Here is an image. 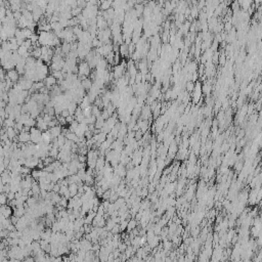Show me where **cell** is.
<instances>
[{
  "instance_id": "1",
  "label": "cell",
  "mask_w": 262,
  "mask_h": 262,
  "mask_svg": "<svg viewBox=\"0 0 262 262\" xmlns=\"http://www.w3.org/2000/svg\"><path fill=\"white\" fill-rule=\"evenodd\" d=\"M128 65V63H126V61H123L120 65L118 66H114L113 68V74H114V78L118 80V79L122 78L124 76V73H125V68L126 66Z\"/></svg>"
},
{
  "instance_id": "2",
  "label": "cell",
  "mask_w": 262,
  "mask_h": 262,
  "mask_svg": "<svg viewBox=\"0 0 262 262\" xmlns=\"http://www.w3.org/2000/svg\"><path fill=\"white\" fill-rule=\"evenodd\" d=\"M30 134H31V142H33L35 145H39L40 142H42V131L39 130L37 127L31 128Z\"/></svg>"
},
{
  "instance_id": "3",
  "label": "cell",
  "mask_w": 262,
  "mask_h": 262,
  "mask_svg": "<svg viewBox=\"0 0 262 262\" xmlns=\"http://www.w3.org/2000/svg\"><path fill=\"white\" fill-rule=\"evenodd\" d=\"M78 68H79V73H78L79 77L85 76V77L88 78V76H90L91 72H92V71H91V68L88 65V63L85 62V61H82L80 63H79Z\"/></svg>"
},
{
  "instance_id": "4",
  "label": "cell",
  "mask_w": 262,
  "mask_h": 262,
  "mask_svg": "<svg viewBox=\"0 0 262 262\" xmlns=\"http://www.w3.org/2000/svg\"><path fill=\"white\" fill-rule=\"evenodd\" d=\"M18 140L19 142H21V144H29L31 142V134L30 132H25V131H21V132L19 133L18 135Z\"/></svg>"
},
{
  "instance_id": "5",
  "label": "cell",
  "mask_w": 262,
  "mask_h": 262,
  "mask_svg": "<svg viewBox=\"0 0 262 262\" xmlns=\"http://www.w3.org/2000/svg\"><path fill=\"white\" fill-rule=\"evenodd\" d=\"M48 131H49V133L51 134V136H52L53 139H57V138L63 133V127L61 125H57V126L52 127V128H49Z\"/></svg>"
},
{
  "instance_id": "6",
  "label": "cell",
  "mask_w": 262,
  "mask_h": 262,
  "mask_svg": "<svg viewBox=\"0 0 262 262\" xmlns=\"http://www.w3.org/2000/svg\"><path fill=\"white\" fill-rule=\"evenodd\" d=\"M6 77L8 78L13 83H18L19 80V74L15 69L8 71V72L6 73Z\"/></svg>"
},
{
  "instance_id": "7",
  "label": "cell",
  "mask_w": 262,
  "mask_h": 262,
  "mask_svg": "<svg viewBox=\"0 0 262 262\" xmlns=\"http://www.w3.org/2000/svg\"><path fill=\"white\" fill-rule=\"evenodd\" d=\"M37 123H36V127L37 128L39 129V130H41L42 132H45V131H47L49 129V127H48V125H47V123L43 120V118H42V116H40V117H38L37 119Z\"/></svg>"
},
{
  "instance_id": "8",
  "label": "cell",
  "mask_w": 262,
  "mask_h": 262,
  "mask_svg": "<svg viewBox=\"0 0 262 262\" xmlns=\"http://www.w3.org/2000/svg\"><path fill=\"white\" fill-rule=\"evenodd\" d=\"M57 79H55L52 75H49V76L44 80V84H45V86L47 87V88L50 90L53 86L57 85Z\"/></svg>"
},
{
  "instance_id": "9",
  "label": "cell",
  "mask_w": 262,
  "mask_h": 262,
  "mask_svg": "<svg viewBox=\"0 0 262 262\" xmlns=\"http://www.w3.org/2000/svg\"><path fill=\"white\" fill-rule=\"evenodd\" d=\"M97 28H98V30H105L106 28H110L108 22H106V19L100 14L97 15Z\"/></svg>"
},
{
  "instance_id": "10",
  "label": "cell",
  "mask_w": 262,
  "mask_h": 262,
  "mask_svg": "<svg viewBox=\"0 0 262 262\" xmlns=\"http://www.w3.org/2000/svg\"><path fill=\"white\" fill-rule=\"evenodd\" d=\"M13 214V209L9 205H2L1 206V215L5 218H9Z\"/></svg>"
},
{
  "instance_id": "11",
  "label": "cell",
  "mask_w": 262,
  "mask_h": 262,
  "mask_svg": "<svg viewBox=\"0 0 262 262\" xmlns=\"http://www.w3.org/2000/svg\"><path fill=\"white\" fill-rule=\"evenodd\" d=\"M119 53H120L121 57L124 58L127 57L129 54V46L128 44H126V43H123V44L120 45V48H119Z\"/></svg>"
},
{
  "instance_id": "12",
  "label": "cell",
  "mask_w": 262,
  "mask_h": 262,
  "mask_svg": "<svg viewBox=\"0 0 262 262\" xmlns=\"http://www.w3.org/2000/svg\"><path fill=\"white\" fill-rule=\"evenodd\" d=\"M81 85H82V87L83 88H84L85 90H90V88L91 87H92V85H93V81L91 80V79L88 77V78H86V79H84V80L83 81H81Z\"/></svg>"
},
{
  "instance_id": "13",
  "label": "cell",
  "mask_w": 262,
  "mask_h": 262,
  "mask_svg": "<svg viewBox=\"0 0 262 262\" xmlns=\"http://www.w3.org/2000/svg\"><path fill=\"white\" fill-rule=\"evenodd\" d=\"M112 5H113L112 1H102V2H101L100 8H101V11H106V10H109L110 8H112Z\"/></svg>"
},
{
  "instance_id": "14",
  "label": "cell",
  "mask_w": 262,
  "mask_h": 262,
  "mask_svg": "<svg viewBox=\"0 0 262 262\" xmlns=\"http://www.w3.org/2000/svg\"><path fill=\"white\" fill-rule=\"evenodd\" d=\"M77 109H78V105L76 104V102H74V101L71 102V104L69 105V106H68L69 113H70V115H72V116H74V115H75V113H76Z\"/></svg>"
},
{
  "instance_id": "15",
  "label": "cell",
  "mask_w": 262,
  "mask_h": 262,
  "mask_svg": "<svg viewBox=\"0 0 262 262\" xmlns=\"http://www.w3.org/2000/svg\"><path fill=\"white\" fill-rule=\"evenodd\" d=\"M135 226H136L135 220H130V221L128 222V226H127V229H128V231L130 232L131 229H133L134 227H135Z\"/></svg>"
},
{
  "instance_id": "16",
  "label": "cell",
  "mask_w": 262,
  "mask_h": 262,
  "mask_svg": "<svg viewBox=\"0 0 262 262\" xmlns=\"http://www.w3.org/2000/svg\"><path fill=\"white\" fill-rule=\"evenodd\" d=\"M128 220H122L121 221V224H120V231H125V228H127V226H128Z\"/></svg>"
},
{
  "instance_id": "17",
  "label": "cell",
  "mask_w": 262,
  "mask_h": 262,
  "mask_svg": "<svg viewBox=\"0 0 262 262\" xmlns=\"http://www.w3.org/2000/svg\"><path fill=\"white\" fill-rule=\"evenodd\" d=\"M75 121V117L72 116V115H70L69 117H67L66 118V122H67V124H72V123Z\"/></svg>"
},
{
  "instance_id": "18",
  "label": "cell",
  "mask_w": 262,
  "mask_h": 262,
  "mask_svg": "<svg viewBox=\"0 0 262 262\" xmlns=\"http://www.w3.org/2000/svg\"><path fill=\"white\" fill-rule=\"evenodd\" d=\"M61 116L63 117V118H67V117H69L70 116V113H69V111L68 110H63L62 114H61Z\"/></svg>"
}]
</instances>
